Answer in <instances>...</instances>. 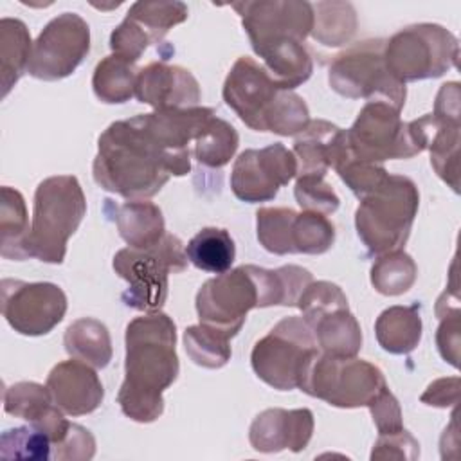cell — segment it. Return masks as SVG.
Masks as SVG:
<instances>
[{"mask_svg": "<svg viewBox=\"0 0 461 461\" xmlns=\"http://www.w3.org/2000/svg\"><path fill=\"white\" fill-rule=\"evenodd\" d=\"M189 171V153L167 149L146 126L142 113L112 122L97 139L92 164L95 184L128 200H146L171 176Z\"/></svg>", "mask_w": 461, "mask_h": 461, "instance_id": "1", "label": "cell"}, {"mask_svg": "<svg viewBox=\"0 0 461 461\" xmlns=\"http://www.w3.org/2000/svg\"><path fill=\"white\" fill-rule=\"evenodd\" d=\"M124 380L117 403L124 416L137 423H151L164 412L162 393L176 380V326L162 312L135 317L124 335Z\"/></svg>", "mask_w": 461, "mask_h": 461, "instance_id": "2", "label": "cell"}, {"mask_svg": "<svg viewBox=\"0 0 461 461\" xmlns=\"http://www.w3.org/2000/svg\"><path fill=\"white\" fill-rule=\"evenodd\" d=\"M221 95L225 104L254 131L290 137L297 135L310 121L304 99L294 90H283L267 68L249 56L234 61Z\"/></svg>", "mask_w": 461, "mask_h": 461, "instance_id": "3", "label": "cell"}, {"mask_svg": "<svg viewBox=\"0 0 461 461\" xmlns=\"http://www.w3.org/2000/svg\"><path fill=\"white\" fill-rule=\"evenodd\" d=\"M86 214V198L74 175H56L41 180L34 191L32 223L27 241L29 258L59 265L67 241Z\"/></svg>", "mask_w": 461, "mask_h": 461, "instance_id": "4", "label": "cell"}, {"mask_svg": "<svg viewBox=\"0 0 461 461\" xmlns=\"http://www.w3.org/2000/svg\"><path fill=\"white\" fill-rule=\"evenodd\" d=\"M418 207L416 184L403 175H387L380 187L360 198L355 211L357 234L375 256L400 250L409 240Z\"/></svg>", "mask_w": 461, "mask_h": 461, "instance_id": "5", "label": "cell"}, {"mask_svg": "<svg viewBox=\"0 0 461 461\" xmlns=\"http://www.w3.org/2000/svg\"><path fill=\"white\" fill-rule=\"evenodd\" d=\"M321 348L303 317L281 319L250 353V366L259 380L277 391L303 389Z\"/></svg>", "mask_w": 461, "mask_h": 461, "instance_id": "6", "label": "cell"}, {"mask_svg": "<svg viewBox=\"0 0 461 461\" xmlns=\"http://www.w3.org/2000/svg\"><path fill=\"white\" fill-rule=\"evenodd\" d=\"M187 254L182 240L171 232L148 249H121L113 256V270L128 283L122 303L140 312H158L167 299L169 274L184 272Z\"/></svg>", "mask_w": 461, "mask_h": 461, "instance_id": "7", "label": "cell"}, {"mask_svg": "<svg viewBox=\"0 0 461 461\" xmlns=\"http://www.w3.org/2000/svg\"><path fill=\"white\" fill-rule=\"evenodd\" d=\"M400 112L382 101L366 103L351 128L346 130L351 157L382 164L384 160L412 158L425 151L427 139L420 121L405 122Z\"/></svg>", "mask_w": 461, "mask_h": 461, "instance_id": "8", "label": "cell"}, {"mask_svg": "<svg viewBox=\"0 0 461 461\" xmlns=\"http://www.w3.org/2000/svg\"><path fill=\"white\" fill-rule=\"evenodd\" d=\"M457 38L438 23H414L400 29L384 43V61L400 83L441 77L457 67Z\"/></svg>", "mask_w": 461, "mask_h": 461, "instance_id": "9", "label": "cell"}, {"mask_svg": "<svg viewBox=\"0 0 461 461\" xmlns=\"http://www.w3.org/2000/svg\"><path fill=\"white\" fill-rule=\"evenodd\" d=\"M384 43L378 38L366 40L339 52L328 72L331 90L348 99L382 101L402 110L407 88L389 74L384 61Z\"/></svg>", "mask_w": 461, "mask_h": 461, "instance_id": "10", "label": "cell"}, {"mask_svg": "<svg viewBox=\"0 0 461 461\" xmlns=\"http://www.w3.org/2000/svg\"><path fill=\"white\" fill-rule=\"evenodd\" d=\"M387 387L384 373L371 362L357 357H333L321 353L313 362L301 391L333 407H367Z\"/></svg>", "mask_w": 461, "mask_h": 461, "instance_id": "11", "label": "cell"}, {"mask_svg": "<svg viewBox=\"0 0 461 461\" xmlns=\"http://www.w3.org/2000/svg\"><path fill=\"white\" fill-rule=\"evenodd\" d=\"M256 268V265H241L207 279L194 301L200 322L230 337L238 335L247 313L254 308H263Z\"/></svg>", "mask_w": 461, "mask_h": 461, "instance_id": "12", "label": "cell"}, {"mask_svg": "<svg viewBox=\"0 0 461 461\" xmlns=\"http://www.w3.org/2000/svg\"><path fill=\"white\" fill-rule=\"evenodd\" d=\"M90 50V27L76 13L52 18L32 43L29 76L41 81H58L70 76Z\"/></svg>", "mask_w": 461, "mask_h": 461, "instance_id": "13", "label": "cell"}, {"mask_svg": "<svg viewBox=\"0 0 461 461\" xmlns=\"http://www.w3.org/2000/svg\"><path fill=\"white\" fill-rule=\"evenodd\" d=\"M232 9L240 14L256 54L286 41L304 43L313 29V5L304 0L234 2Z\"/></svg>", "mask_w": 461, "mask_h": 461, "instance_id": "14", "label": "cell"}, {"mask_svg": "<svg viewBox=\"0 0 461 461\" xmlns=\"http://www.w3.org/2000/svg\"><path fill=\"white\" fill-rule=\"evenodd\" d=\"M2 315L20 335L40 337L52 331L67 313V295L54 283L2 279Z\"/></svg>", "mask_w": 461, "mask_h": 461, "instance_id": "15", "label": "cell"}, {"mask_svg": "<svg viewBox=\"0 0 461 461\" xmlns=\"http://www.w3.org/2000/svg\"><path fill=\"white\" fill-rule=\"evenodd\" d=\"M297 176V158L281 142L238 155L230 173L234 196L247 203L274 200L277 191Z\"/></svg>", "mask_w": 461, "mask_h": 461, "instance_id": "16", "label": "cell"}, {"mask_svg": "<svg viewBox=\"0 0 461 461\" xmlns=\"http://www.w3.org/2000/svg\"><path fill=\"white\" fill-rule=\"evenodd\" d=\"M135 97L155 110H175L198 106L202 94L196 77L187 68L151 61L139 68Z\"/></svg>", "mask_w": 461, "mask_h": 461, "instance_id": "17", "label": "cell"}, {"mask_svg": "<svg viewBox=\"0 0 461 461\" xmlns=\"http://www.w3.org/2000/svg\"><path fill=\"white\" fill-rule=\"evenodd\" d=\"M313 412L310 409H267L259 412L249 429L254 450L274 454L281 450L301 452L313 434Z\"/></svg>", "mask_w": 461, "mask_h": 461, "instance_id": "18", "label": "cell"}, {"mask_svg": "<svg viewBox=\"0 0 461 461\" xmlns=\"http://www.w3.org/2000/svg\"><path fill=\"white\" fill-rule=\"evenodd\" d=\"M54 403L68 416L94 412L103 398L104 389L94 366L70 358L56 364L45 382Z\"/></svg>", "mask_w": 461, "mask_h": 461, "instance_id": "19", "label": "cell"}, {"mask_svg": "<svg viewBox=\"0 0 461 461\" xmlns=\"http://www.w3.org/2000/svg\"><path fill=\"white\" fill-rule=\"evenodd\" d=\"M294 155L297 175L326 176L328 169H337L349 158L346 130L324 119H310L308 126L295 135Z\"/></svg>", "mask_w": 461, "mask_h": 461, "instance_id": "20", "label": "cell"}, {"mask_svg": "<svg viewBox=\"0 0 461 461\" xmlns=\"http://www.w3.org/2000/svg\"><path fill=\"white\" fill-rule=\"evenodd\" d=\"M427 133V149L430 151V166L436 175L447 182L456 193L459 191V122L438 119L434 113L421 115Z\"/></svg>", "mask_w": 461, "mask_h": 461, "instance_id": "21", "label": "cell"}, {"mask_svg": "<svg viewBox=\"0 0 461 461\" xmlns=\"http://www.w3.org/2000/svg\"><path fill=\"white\" fill-rule=\"evenodd\" d=\"M113 220L119 236L133 249H148L166 234L164 216L158 205L148 200H130L115 207Z\"/></svg>", "mask_w": 461, "mask_h": 461, "instance_id": "22", "label": "cell"}, {"mask_svg": "<svg viewBox=\"0 0 461 461\" xmlns=\"http://www.w3.org/2000/svg\"><path fill=\"white\" fill-rule=\"evenodd\" d=\"M421 315L416 304L389 306L375 322V335L384 351L393 355H407L414 351L421 340Z\"/></svg>", "mask_w": 461, "mask_h": 461, "instance_id": "23", "label": "cell"}, {"mask_svg": "<svg viewBox=\"0 0 461 461\" xmlns=\"http://www.w3.org/2000/svg\"><path fill=\"white\" fill-rule=\"evenodd\" d=\"M0 254L5 259H27L29 241V214L20 191L4 185L0 189Z\"/></svg>", "mask_w": 461, "mask_h": 461, "instance_id": "24", "label": "cell"}, {"mask_svg": "<svg viewBox=\"0 0 461 461\" xmlns=\"http://www.w3.org/2000/svg\"><path fill=\"white\" fill-rule=\"evenodd\" d=\"M263 59V67L270 77L283 88L294 90L299 85L306 83L313 72V61L304 47L299 41H286L279 45L267 47L258 52Z\"/></svg>", "mask_w": 461, "mask_h": 461, "instance_id": "25", "label": "cell"}, {"mask_svg": "<svg viewBox=\"0 0 461 461\" xmlns=\"http://www.w3.org/2000/svg\"><path fill=\"white\" fill-rule=\"evenodd\" d=\"M63 346L72 358H79L97 369L106 367L113 355L108 328L92 317L74 321L65 331Z\"/></svg>", "mask_w": 461, "mask_h": 461, "instance_id": "26", "label": "cell"}, {"mask_svg": "<svg viewBox=\"0 0 461 461\" xmlns=\"http://www.w3.org/2000/svg\"><path fill=\"white\" fill-rule=\"evenodd\" d=\"M32 54V41L27 25L16 18L0 20V72L2 97H5L16 81L27 72Z\"/></svg>", "mask_w": 461, "mask_h": 461, "instance_id": "27", "label": "cell"}, {"mask_svg": "<svg viewBox=\"0 0 461 461\" xmlns=\"http://www.w3.org/2000/svg\"><path fill=\"white\" fill-rule=\"evenodd\" d=\"M312 330L324 355L357 357L362 348V330L349 308L321 317Z\"/></svg>", "mask_w": 461, "mask_h": 461, "instance_id": "28", "label": "cell"}, {"mask_svg": "<svg viewBox=\"0 0 461 461\" xmlns=\"http://www.w3.org/2000/svg\"><path fill=\"white\" fill-rule=\"evenodd\" d=\"M187 259L200 270L223 274L230 270L236 258V245L230 234L221 227H203L185 247Z\"/></svg>", "mask_w": 461, "mask_h": 461, "instance_id": "29", "label": "cell"}, {"mask_svg": "<svg viewBox=\"0 0 461 461\" xmlns=\"http://www.w3.org/2000/svg\"><path fill=\"white\" fill-rule=\"evenodd\" d=\"M137 67L135 63L110 54L103 58L94 70L92 88L95 97L106 104H121L130 101L135 95L137 83Z\"/></svg>", "mask_w": 461, "mask_h": 461, "instance_id": "30", "label": "cell"}, {"mask_svg": "<svg viewBox=\"0 0 461 461\" xmlns=\"http://www.w3.org/2000/svg\"><path fill=\"white\" fill-rule=\"evenodd\" d=\"M312 38L326 47L346 45L357 32V13L349 2H317Z\"/></svg>", "mask_w": 461, "mask_h": 461, "instance_id": "31", "label": "cell"}, {"mask_svg": "<svg viewBox=\"0 0 461 461\" xmlns=\"http://www.w3.org/2000/svg\"><path fill=\"white\" fill-rule=\"evenodd\" d=\"M240 144L236 128L212 115L194 139V158L211 169H220L230 162Z\"/></svg>", "mask_w": 461, "mask_h": 461, "instance_id": "32", "label": "cell"}, {"mask_svg": "<svg viewBox=\"0 0 461 461\" xmlns=\"http://www.w3.org/2000/svg\"><path fill=\"white\" fill-rule=\"evenodd\" d=\"M230 335L203 322L185 328L184 348L189 358L205 369L223 367L232 355Z\"/></svg>", "mask_w": 461, "mask_h": 461, "instance_id": "33", "label": "cell"}, {"mask_svg": "<svg viewBox=\"0 0 461 461\" xmlns=\"http://www.w3.org/2000/svg\"><path fill=\"white\" fill-rule=\"evenodd\" d=\"M418 267L414 259L400 250H393L378 256L371 267V285L382 295H402L409 292L416 281Z\"/></svg>", "mask_w": 461, "mask_h": 461, "instance_id": "34", "label": "cell"}, {"mask_svg": "<svg viewBox=\"0 0 461 461\" xmlns=\"http://www.w3.org/2000/svg\"><path fill=\"white\" fill-rule=\"evenodd\" d=\"M187 14L184 2H135L126 16L149 36L151 43H158L175 25L185 22Z\"/></svg>", "mask_w": 461, "mask_h": 461, "instance_id": "35", "label": "cell"}, {"mask_svg": "<svg viewBox=\"0 0 461 461\" xmlns=\"http://www.w3.org/2000/svg\"><path fill=\"white\" fill-rule=\"evenodd\" d=\"M56 407L47 385L36 382H18L5 387L4 411L14 418L36 425Z\"/></svg>", "mask_w": 461, "mask_h": 461, "instance_id": "36", "label": "cell"}, {"mask_svg": "<svg viewBox=\"0 0 461 461\" xmlns=\"http://www.w3.org/2000/svg\"><path fill=\"white\" fill-rule=\"evenodd\" d=\"M295 211L290 207H261L256 212V230L259 245L276 256L294 254L292 225Z\"/></svg>", "mask_w": 461, "mask_h": 461, "instance_id": "37", "label": "cell"}, {"mask_svg": "<svg viewBox=\"0 0 461 461\" xmlns=\"http://www.w3.org/2000/svg\"><path fill=\"white\" fill-rule=\"evenodd\" d=\"M335 241L333 223L319 212L303 211L295 214L292 225V245L294 254L319 256L331 249Z\"/></svg>", "mask_w": 461, "mask_h": 461, "instance_id": "38", "label": "cell"}, {"mask_svg": "<svg viewBox=\"0 0 461 461\" xmlns=\"http://www.w3.org/2000/svg\"><path fill=\"white\" fill-rule=\"evenodd\" d=\"M297 308L303 313L304 322L313 328L315 322L337 310L349 308L348 297L342 288L331 281H312L301 294Z\"/></svg>", "mask_w": 461, "mask_h": 461, "instance_id": "39", "label": "cell"}, {"mask_svg": "<svg viewBox=\"0 0 461 461\" xmlns=\"http://www.w3.org/2000/svg\"><path fill=\"white\" fill-rule=\"evenodd\" d=\"M0 456L4 459H50L52 457V443L50 439L34 429L14 427L2 432L0 438Z\"/></svg>", "mask_w": 461, "mask_h": 461, "instance_id": "40", "label": "cell"}, {"mask_svg": "<svg viewBox=\"0 0 461 461\" xmlns=\"http://www.w3.org/2000/svg\"><path fill=\"white\" fill-rule=\"evenodd\" d=\"M294 196L303 211L324 216L333 214L340 205L337 193L321 175H297Z\"/></svg>", "mask_w": 461, "mask_h": 461, "instance_id": "41", "label": "cell"}, {"mask_svg": "<svg viewBox=\"0 0 461 461\" xmlns=\"http://www.w3.org/2000/svg\"><path fill=\"white\" fill-rule=\"evenodd\" d=\"M340 180L353 191L355 196L364 198L366 194L373 193L376 187L382 185V182L387 178V169L382 164L367 162L351 157L344 160L337 169Z\"/></svg>", "mask_w": 461, "mask_h": 461, "instance_id": "42", "label": "cell"}, {"mask_svg": "<svg viewBox=\"0 0 461 461\" xmlns=\"http://www.w3.org/2000/svg\"><path fill=\"white\" fill-rule=\"evenodd\" d=\"M149 45V36L128 16L110 34L112 54H117L131 63H135Z\"/></svg>", "mask_w": 461, "mask_h": 461, "instance_id": "43", "label": "cell"}, {"mask_svg": "<svg viewBox=\"0 0 461 461\" xmlns=\"http://www.w3.org/2000/svg\"><path fill=\"white\" fill-rule=\"evenodd\" d=\"M418 457L420 443L407 429H402L400 432L394 434H378V439L371 452V459L414 461Z\"/></svg>", "mask_w": 461, "mask_h": 461, "instance_id": "44", "label": "cell"}, {"mask_svg": "<svg viewBox=\"0 0 461 461\" xmlns=\"http://www.w3.org/2000/svg\"><path fill=\"white\" fill-rule=\"evenodd\" d=\"M367 407L378 434H394L403 429L400 403L389 387H384Z\"/></svg>", "mask_w": 461, "mask_h": 461, "instance_id": "45", "label": "cell"}, {"mask_svg": "<svg viewBox=\"0 0 461 461\" xmlns=\"http://www.w3.org/2000/svg\"><path fill=\"white\" fill-rule=\"evenodd\" d=\"M95 454V439L92 432L77 423L70 425L67 438L52 447V457L58 461H86Z\"/></svg>", "mask_w": 461, "mask_h": 461, "instance_id": "46", "label": "cell"}, {"mask_svg": "<svg viewBox=\"0 0 461 461\" xmlns=\"http://www.w3.org/2000/svg\"><path fill=\"white\" fill-rule=\"evenodd\" d=\"M436 331V344L441 358L450 366H459V310L445 313Z\"/></svg>", "mask_w": 461, "mask_h": 461, "instance_id": "47", "label": "cell"}, {"mask_svg": "<svg viewBox=\"0 0 461 461\" xmlns=\"http://www.w3.org/2000/svg\"><path fill=\"white\" fill-rule=\"evenodd\" d=\"M425 405L430 407H452L457 405L459 400V378L452 376V378H438L434 380L425 393L420 398Z\"/></svg>", "mask_w": 461, "mask_h": 461, "instance_id": "48", "label": "cell"}, {"mask_svg": "<svg viewBox=\"0 0 461 461\" xmlns=\"http://www.w3.org/2000/svg\"><path fill=\"white\" fill-rule=\"evenodd\" d=\"M459 83L450 81L441 85L438 95H436V103H434V115L441 121H448V122H459Z\"/></svg>", "mask_w": 461, "mask_h": 461, "instance_id": "49", "label": "cell"}]
</instances>
